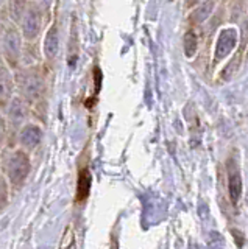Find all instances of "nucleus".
Returning <instances> with one entry per match:
<instances>
[{
  "label": "nucleus",
  "mask_w": 248,
  "mask_h": 249,
  "mask_svg": "<svg viewBox=\"0 0 248 249\" xmlns=\"http://www.w3.org/2000/svg\"><path fill=\"white\" fill-rule=\"evenodd\" d=\"M44 64L36 66H20L14 70L16 76V95L24 98L30 107L38 106L44 101L45 92H47V76H45Z\"/></svg>",
  "instance_id": "1"
},
{
  "label": "nucleus",
  "mask_w": 248,
  "mask_h": 249,
  "mask_svg": "<svg viewBox=\"0 0 248 249\" xmlns=\"http://www.w3.org/2000/svg\"><path fill=\"white\" fill-rule=\"evenodd\" d=\"M25 39L22 36L16 23L6 20L0 25V50H2V59L8 67L18 70L22 64L24 56Z\"/></svg>",
  "instance_id": "2"
},
{
  "label": "nucleus",
  "mask_w": 248,
  "mask_h": 249,
  "mask_svg": "<svg viewBox=\"0 0 248 249\" xmlns=\"http://www.w3.org/2000/svg\"><path fill=\"white\" fill-rule=\"evenodd\" d=\"M2 153H3V159H2L3 176L8 179L11 187L19 189L20 185H24L30 171H32L30 153H27L19 146L6 148Z\"/></svg>",
  "instance_id": "3"
},
{
  "label": "nucleus",
  "mask_w": 248,
  "mask_h": 249,
  "mask_svg": "<svg viewBox=\"0 0 248 249\" xmlns=\"http://www.w3.org/2000/svg\"><path fill=\"white\" fill-rule=\"evenodd\" d=\"M49 25L47 16L44 14L41 10V6L38 5L35 0H32L27 13L24 14V18L20 19L18 23V27L20 30L22 36H24L25 42H38L44 35L45 28Z\"/></svg>",
  "instance_id": "4"
},
{
  "label": "nucleus",
  "mask_w": 248,
  "mask_h": 249,
  "mask_svg": "<svg viewBox=\"0 0 248 249\" xmlns=\"http://www.w3.org/2000/svg\"><path fill=\"white\" fill-rule=\"evenodd\" d=\"M239 47V28L236 25L222 27L214 37L212 67H217L222 61L231 58Z\"/></svg>",
  "instance_id": "5"
},
{
  "label": "nucleus",
  "mask_w": 248,
  "mask_h": 249,
  "mask_svg": "<svg viewBox=\"0 0 248 249\" xmlns=\"http://www.w3.org/2000/svg\"><path fill=\"white\" fill-rule=\"evenodd\" d=\"M2 112L5 114L6 123H8L10 139L13 136V139L16 140V136H18V132L20 131V128L28 123L32 107H30V105L24 98H20L19 95H14L13 100L8 103V106H6Z\"/></svg>",
  "instance_id": "6"
},
{
  "label": "nucleus",
  "mask_w": 248,
  "mask_h": 249,
  "mask_svg": "<svg viewBox=\"0 0 248 249\" xmlns=\"http://www.w3.org/2000/svg\"><path fill=\"white\" fill-rule=\"evenodd\" d=\"M61 49V35H59V23L58 19H52L49 22L47 28H45L42 35L41 42V52H42V61L45 67H53L59 56Z\"/></svg>",
  "instance_id": "7"
},
{
  "label": "nucleus",
  "mask_w": 248,
  "mask_h": 249,
  "mask_svg": "<svg viewBox=\"0 0 248 249\" xmlns=\"http://www.w3.org/2000/svg\"><path fill=\"white\" fill-rule=\"evenodd\" d=\"M42 137H44V132H42V128L39 126V124L28 122L18 132L16 146L22 148V150H25L27 153H32L41 145Z\"/></svg>",
  "instance_id": "8"
},
{
  "label": "nucleus",
  "mask_w": 248,
  "mask_h": 249,
  "mask_svg": "<svg viewBox=\"0 0 248 249\" xmlns=\"http://www.w3.org/2000/svg\"><path fill=\"white\" fill-rule=\"evenodd\" d=\"M16 95V76L14 70L0 61V111L8 106V103Z\"/></svg>",
  "instance_id": "9"
},
{
  "label": "nucleus",
  "mask_w": 248,
  "mask_h": 249,
  "mask_svg": "<svg viewBox=\"0 0 248 249\" xmlns=\"http://www.w3.org/2000/svg\"><path fill=\"white\" fill-rule=\"evenodd\" d=\"M220 2L219 0H206V2L197 5L188 13V23L191 28H203L208 20L212 18L217 11Z\"/></svg>",
  "instance_id": "10"
},
{
  "label": "nucleus",
  "mask_w": 248,
  "mask_h": 249,
  "mask_svg": "<svg viewBox=\"0 0 248 249\" xmlns=\"http://www.w3.org/2000/svg\"><path fill=\"white\" fill-rule=\"evenodd\" d=\"M229 25H239L240 20L248 18V0H231L227 6Z\"/></svg>",
  "instance_id": "11"
},
{
  "label": "nucleus",
  "mask_w": 248,
  "mask_h": 249,
  "mask_svg": "<svg viewBox=\"0 0 248 249\" xmlns=\"http://www.w3.org/2000/svg\"><path fill=\"white\" fill-rule=\"evenodd\" d=\"M30 3H32V0H8V3H6V18H8V20L18 25L27 13Z\"/></svg>",
  "instance_id": "12"
},
{
  "label": "nucleus",
  "mask_w": 248,
  "mask_h": 249,
  "mask_svg": "<svg viewBox=\"0 0 248 249\" xmlns=\"http://www.w3.org/2000/svg\"><path fill=\"white\" fill-rule=\"evenodd\" d=\"M228 193L231 202L236 206L240 198V193H242V178H240L239 170L234 165L229 168L228 173Z\"/></svg>",
  "instance_id": "13"
},
{
  "label": "nucleus",
  "mask_w": 248,
  "mask_h": 249,
  "mask_svg": "<svg viewBox=\"0 0 248 249\" xmlns=\"http://www.w3.org/2000/svg\"><path fill=\"white\" fill-rule=\"evenodd\" d=\"M198 35H197V28H191L186 31L184 35V42H183V47H184V54L186 58H193L198 52Z\"/></svg>",
  "instance_id": "14"
},
{
  "label": "nucleus",
  "mask_w": 248,
  "mask_h": 249,
  "mask_svg": "<svg viewBox=\"0 0 248 249\" xmlns=\"http://www.w3.org/2000/svg\"><path fill=\"white\" fill-rule=\"evenodd\" d=\"M59 249H75V232L71 224L67 226L63 237H61Z\"/></svg>",
  "instance_id": "15"
},
{
  "label": "nucleus",
  "mask_w": 248,
  "mask_h": 249,
  "mask_svg": "<svg viewBox=\"0 0 248 249\" xmlns=\"http://www.w3.org/2000/svg\"><path fill=\"white\" fill-rule=\"evenodd\" d=\"M10 139V131H8V123H6L5 114L0 111V153L5 150L6 142Z\"/></svg>",
  "instance_id": "16"
},
{
  "label": "nucleus",
  "mask_w": 248,
  "mask_h": 249,
  "mask_svg": "<svg viewBox=\"0 0 248 249\" xmlns=\"http://www.w3.org/2000/svg\"><path fill=\"white\" fill-rule=\"evenodd\" d=\"M10 201V182L3 175H0V209H3Z\"/></svg>",
  "instance_id": "17"
},
{
  "label": "nucleus",
  "mask_w": 248,
  "mask_h": 249,
  "mask_svg": "<svg viewBox=\"0 0 248 249\" xmlns=\"http://www.w3.org/2000/svg\"><path fill=\"white\" fill-rule=\"evenodd\" d=\"M89 185H91V178L88 171H81L80 175V182H78V199H83L88 196L89 193Z\"/></svg>",
  "instance_id": "18"
},
{
  "label": "nucleus",
  "mask_w": 248,
  "mask_h": 249,
  "mask_svg": "<svg viewBox=\"0 0 248 249\" xmlns=\"http://www.w3.org/2000/svg\"><path fill=\"white\" fill-rule=\"evenodd\" d=\"M35 2L41 6V10L44 11V14L47 16V20H52V8L55 5L57 0H35Z\"/></svg>",
  "instance_id": "19"
},
{
  "label": "nucleus",
  "mask_w": 248,
  "mask_h": 249,
  "mask_svg": "<svg viewBox=\"0 0 248 249\" xmlns=\"http://www.w3.org/2000/svg\"><path fill=\"white\" fill-rule=\"evenodd\" d=\"M6 3H8V0H0V25L8 20V18H6Z\"/></svg>",
  "instance_id": "20"
},
{
  "label": "nucleus",
  "mask_w": 248,
  "mask_h": 249,
  "mask_svg": "<svg viewBox=\"0 0 248 249\" xmlns=\"http://www.w3.org/2000/svg\"><path fill=\"white\" fill-rule=\"evenodd\" d=\"M203 2H206V0H184V8L188 11H191L192 8H195L197 5L203 3Z\"/></svg>",
  "instance_id": "21"
},
{
  "label": "nucleus",
  "mask_w": 248,
  "mask_h": 249,
  "mask_svg": "<svg viewBox=\"0 0 248 249\" xmlns=\"http://www.w3.org/2000/svg\"><path fill=\"white\" fill-rule=\"evenodd\" d=\"M219 2H220V3H225V2H227V0H219Z\"/></svg>",
  "instance_id": "22"
},
{
  "label": "nucleus",
  "mask_w": 248,
  "mask_h": 249,
  "mask_svg": "<svg viewBox=\"0 0 248 249\" xmlns=\"http://www.w3.org/2000/svg\"><path fill=\"white\" fill-rule=\"evenodd\" d=\"M0 61H2V50H0Z\"/></svg>",
  "instance_id": "23"
}]
</instances>
